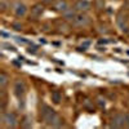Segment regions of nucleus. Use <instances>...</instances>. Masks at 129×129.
Returning <instances> with one entry per match:
<instances>
[{
    "label": "nucleus",
    "instance_id": "11",
    "mask_svg": "<svg viewBox=\"0 0 129 129\" xmlns=\"http://www.w3.org/2000/svg\"><path fill=\"white\" fill-rule=\"evenodd\" d=\"M7 84H8V76L3 72V74H0V88L4 89L7 87Z\"/></svg>",
    "mask_w": 129,
    "mask_h": 129
},
{
    "label": "nucleus",
    "instance_id": "8",
    "mask_svg": "<svg viewBox=\"0 0 129 129\" xmlns=\"http://www.w3.org/2000/svg\"><path fill=\"white\" fill-rule=\"evenodd\" d=\"M124 124H125V119H124V116H123V115H116L114 119H112V125L116 126V128L124 126Z\"/></svg>",
    "mask_w": 129,
    "mask_h": 129
},
{
    "label": "nucleus",
    "instance_id": "10",
    "mask_svg": "<svg viewBox=\"0 0 129 129\" xmlns=\"http://www.w3.org/2000/svg\"><path fill=\"white\" fill-rule=\"evenodd\" d=\"M117 26H119V28L121 31H126L128 30V23H126L125 17L123 18L121 16H119V18H117Z\"/></svg>",
    "mask_w": 129,
    "mask_h": 129
},
{
    "label": "nucleus",
    "instance_id": "1",
    "mask_svg": "<svg viewBox=\"0 0 129 129\" xmlns=\"http://www.w3.org/2000/svg\"><path fill=\"white\" fill-rule=\"evenodd\" d=\"M40 112H41L43 120H44L48 125H52V126H61L62 125V119L59 117V115L53 109H50L49 106L43 105Z\"/></svg>",
    "mask_w": 129,
    "mask_h": 129
},
{
    "label": "nucleus",
    "instance_id": "7",
    "mask_svg": "<svg viewBox=\"0 0 129 129\" xmlns=\"http://www.w3.org/2000/svg\"><path fill=\"white\" fill-rule=\"evenodd\" d=\"M54 9L58 10V12L64 13V12H66V10L69 9V4L64 2V0H58V2L54 4Z\"/></svg>",
    "mask_w": 129,
    "mask_h": 129
},
{
    "label": "nucleus",
    "instance_id": "3",
    "mask_svg": "<svg viewBox=\"0 0 129 129\" xmlns=\"http://www.w3.org/2000/svg\"><path fill=\"white\" fill-rule=\"evenodd\" d=\"M74 25H76L79 27H84V26H87L89 23V17L85 14V13H76L74 17Z\"/></svg>",
    "mask_w": 129,
    "mask_h": 129
},
{
    "label": "nucleus",
    "instance_id": "2",
    "mask_svg": "<svg viewBox=\"0 0 129 129\" xmlns=\"http://www.w3.org/2000/svg\"><path fill=\"white\" fill-rule=\"evenodd\" d=\"M3 123L5 126L8 128H14L18 123V119L14 112H7L4 116H3Z\"/></svg>",
    "mask_w": 129,
    "mask_h": 129
},
{
    "label": "nucleus",
    "instance_id": "12",
    "mask_svg": "<svg viewBox=\"0 0 129 129\" xmlns=\"http://www.w3.org/2000/svg\"><path fill=\"white\" fill-rule=\"evenodd\" d=\"M75 14H76V13H75L74 12V10H71V9H67L66 10V12H64L63 13V16H64V18H66V19H74V17H75Z\"/></svg>",
    "mask_w": 129,
    "mask_h": 129
},
{
    "label": "nucleus",
    "instance_id": "9",
    "mask_svg": "<svg viewBox=\"0 0 129 129\" xmlns=\"http://www.w3.org/2000/svg\"><path fill=\"white\" fill-rule=\"evenodd\" d=\"M31 13H32V16H34V17L41 16V13H43V5H41V4L34 5V7L31 8Z\"/></svg>",
    "mask_w": 129,
    "mask_h": 129
},
{
    "label": "nucleus",
    "instance_id": "5",
    "mask_svg": "<svg viewBox=\"0 0 129 129\" xmlns=\"http://www.w3.org/2000/svg\"><path fill=\"white\" fill-rule=\"evenodd\" d=\"M25 90H26V87H25V83L23 81H16L14 84V93L18 98H21V95L25 94Z\"/></svg>",
    "mask_w": 129,
    "mask_h": 129
},
{
    "label": "nucleus",
    "instance_id": "6",
    "mask_svg": "<svg viewBox=\"0 0 129 129\" xmlns=\"http://www.w3.org/2000/svg\"><path fill=\"white\" fill-rule=\"evenodd\" d=\"M75 9L80 10V12H84V10L90 9V3L87 2V0H79V2L75 4Z\"/></svg>",
    "mask_w": 129,
    "mask_h": 129
},
{
    "label": "nucleus",
    "instance_id": "4",
    "mask_svg": "<svg viewBox=\"0 0 129 129\" xmlns=\"http://www.w3.org/2000/svg\"><path fill=\"white\" fill-rule=\"evenodd\" d=\"M13 12H14V14H16L17 17H23V16H26V13H27V7H26V4L22 3V2H17V3L13 5Z\"/></svg>",
    "mask_w": 129,
    "mask_h": 129
},
{
    "label": "nucleus",
    "instance_id": "13",
    "mask_svg": "<svg viewBox=\"0 0 129 129\" xmlns=\"http://www.w3.org/2000/svg\"><path fill=\"white\" fill-rule=\"evenodd\" d=\"M52 98H53V101H54L56 103H58V102L61 101V94H59V92H53V93H52Z\"/></svg>",
    "mask_w": 129,
    "mask_h": 129
}]
</instances>
